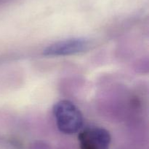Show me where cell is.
I'll return each instance as SVG.
<instances>
[{"label":"cell","instance_id":"cell-1","mask_svg":"<svg viewBox=\"0 0 149 149\" xmlns=\"http://www.w3.org/2000/svg\"><path fill=\"white\" fill-rule=\"evenodd\" d=\"M52 111L58 129L61 132L73 134L78 132L82 127V114L70 101H59L54 105Z\"/></svg>","mask_w":149,"mask_h":149},{"label":"cell","instance_id":"cell-2","mask_svg":"<svg viewBox=\"0 0 149 149\" xmlns=\"http://www.w3.org/2000/svg\"><path fill=\"white\" fill-rule=\"evenodd\" d=\"M91 47L90 39L84 37H74L58 41L51 44L43 51L46 56H65L75 55L88 51Z\"/></svg>","mask_w":149,"mask_h":149},{"label":"cell","instance_id":"cell-3","mask_svg":"<svg viewBox=\"0 0 149 149\" xmlns=\"http://www.w3.org/2000/svg\"><path fill=\"white\" fill-rule=\"evenodd\" d=\"M80 149H109L110 133L102 127H88L79 134Z\"/></svg>","mask_w":149,"mask_h":149}]
</instances>
